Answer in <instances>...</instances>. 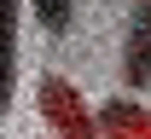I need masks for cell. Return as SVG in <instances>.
<instances>
[{"instance_id":"6da1fadb","label":"cell","mask_w":151,"mask_h":139,"mask_svg":"<svg viewBox=\"0 0 151 139\" xmlns=\"http://www.w3.org/2000/svg\"><path fill=\"white\" fill-rule=\"evenodd\" d=\"M35 99H41V116L58 128V139H105V128L87 116V104L76 99V87L64 76H41Z\"/></svg>"},{"instance_id":"7a4b0ae2","label":"cell","mask_w":151,"mask_h":139,"mask_svg":"<svg viewBox=\"0 0 151 139\" xmlns=\"http://www.w3.org/2000/svg\"><path fill=\"white\" fill-rule=\"evenodd\" d=\"M122 81L134 93L151 87V6H128V46H122Z\"/></svg>"},{"instance_id":"3957f363","label":"cell","mask_w":151,"mask_h":139,"mask_svg":"<svg viewBox=\"0 0 151 139\" xmlns=\"http://www.w3.org/2000/svg\"><path fill=\"white\" fill-rule=\"evenodd\" d=\"M12 76H18V6L0 0V116H12Z\"/></svg>"},{"instance_id":"277c9868","label":"cell","mask_w":151,"mask_h":139,"mask_svg":"<svg viewBox=\"0 0 151 139\" xmlns=\"http://www.w3.org/2000/svg\"><path fill=\"white\" fill-rule=\"evenodd\" d=\"M99 128H105V133H122V139H151V116L139 104H128V99L105 104V110H99Z\"/></svg>"},{"instance_id":"5b68a950","label":"cell","mask_w":151,"mask_h":139,"mask_svg":"<svg viewBox=\"0 0 151 139\" xmlns=\"http://www.w3.org/2000/svg\"><path fill=\"white\" fill-rule=\"evenodd\" d=\"M70 18H76L70 0H58V6L47 0V6H35V23H41V29H52V35H64V29H70Z\"/></svg>"}]
</instances>
